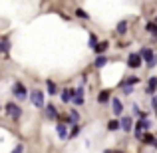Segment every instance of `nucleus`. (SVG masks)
Listing matches in <instances>:
<instances>
[{
  "instance_id": "nucleus-7",
  "label": "nucleus",
  "mask_w": 157,
  "mask_h": 153,
  "mask_svg": "<svg viewBox=\"0 0 157 153\" xmlns=\"http://www.w3.org/2000/svg\"><path fill=\"white\" fill-rule=\"evenodd\" d=\"M111 111H113L115 115H121L123 113V105H121V101H119L117 98H113V100H111Z\"/></svg>"
},
{
  "instance_id": "nucleus-12",
  "label": "nucleus",
  "mask_w": 157,
  "mask_h": 153,
  "mask_svg": "<svg viewBox=\"0 0 157 153\" xmlns=\"http://www.w3.org/2000/svg\"><path fill=\"white\" fill-rule=\"evenodd\" d=\"M111 100V96H109V92H107V90H101L100 94H98V101L100 103H107Z\"/></svg>"
},
{
  "instance_id": "nucleus-10",
  "label": "nucleus",
  "mask_w": 157,
  "mask_h": 153,
  "mask_svg": "<svg viewBox=\"0 0 157 153\" xmlns=\"http://www.w3.org/2000/svg\"><path fill=\"white\" fill-rule=\"evenodd\" d=\"M139 56H141V60H147V62H151L153 60V52L149 50V48H141V50H139Z\"/></svg>"
},
{
  "instance_id": "nucleus-15",
  "label": "nucleus",
  "mask_w": 157,
  "mask_h": 153,
  "mask_svg": "<svg viewBox=\"0 0 157 153\" xmlns=\"http://www.w3.org/2000/svg\"><path fill=\"white\" fill-rule=\"evenodd\" d=\"M121 90L125 96H129V94H133V84H127V82H121Z\"/></svg>"
},
{
  "instance_id": "nucleus-22",
  "label": "nucleus",
  "mask_w": 157,
  "mask_h": 153,
  "mask_svg": "<svg viewBox=\"0 0 157 153\" xmlns=\"http://www.w3.org/2000/svg\"><path fill=\"white\" fill-rule=\"evenodd\" d=\"M107 129H109V131H115V129H119V121H115V119L107 121Z\"/></svg>"
},
{
  "instance_id": "nucleus-20",
  "label": "nucleus",
  "mask_w": 157,
  "mask_h": 153,
  "mask_svg": "<svg viewBox=\"0 0 157 153\" xmlns=\"http://www.w3.org/2000/svg\"><path fill=\"white\" fill-rule=\"evenodd\" d=\"M76 16H78V18H84V20L90 18V14L86 10H82V8H76Z\"/></svg>"
},
{
  "instance_id": "nucleus-5",
  "label": "nucleus",
  "mask_w": 157,
  "mask_h": 153,
  "mask_svg": "<svg viewBox=\"0 0 157 153\" xmlns=\"http://www.w3.org/2000/svg\"><path fill=\"white\" fill-rule=\"evenodd\" d=\"M131 127H133V121H131V117H129V115H123L121 121H119V129H123V131H131Z\"/></svg>"
},
{
  "instance_id": "nucleus-21",
  "label": "nucleus",
  "mask_w": 157,
  "mask_h": 153,
  "mask_svg": "<svg viewBox=\"0 0 157 153\" xmlns=\"http://www.w3.org/2000/svg\"><path fill=\"white\" fill-rule=\"evenodd\" d=\"M125 32H127V22L123 20V22L117 24V34H125Z\"/></svg>"
},
{
  "instance_id": "nucleus-13",
  "label": "nucleus",
  "mask_w": 157,
  "mask_h": 153,
  "mask_svg": "<svg viewBox=\"0 0 157 153\" xmlns=\"http://www.w3.org/2000/svg\"><path fill=\"white\" fill-rule=\"evenodd\" d=\"M141 141L143 143H151L153 147H157V141H155V137L151 133H145V135H141Z\"/></svg>"
},
{
  "instance_id": "nucleus-11",
  "label": "nucleus",
  "mask_w": 157,
  "mask_h": 153,
  "mask_svg": "<svg viewBox=\"0 0 157 153\" xmlns=\"http://www.w3.org/2000/svg\"><path fill=\"white\" fill-rule=\"evenodd\" d=\"M155 90H157V78H151V80L147 82V90H145V92L149 94V96H153Z\"/></svg>"
},
{
  "instance_id": "nucleus-23",
  "label": "nucleus",
  "mask_w": 157,
  "mask_h": 153,
  "mask_svg": "<svg viewBox=\"0 0 157 153\" xmlns=\"http://www.w3.org/2000/svg\"><path fill=\"white\" fill-rule=\"evenodd\" d=\"M70 119H72L74 123H78V121H80V113H78L76 109H72V111H70Z\"/></svg>"
},
{
  "instance_id": "nucleus-3",
  "label": "nucleus",
  "mask_w": 157,
  "mask_h": 153,
  "mask_svg": "<svg viewBox=\"0 0 157 153\" xmlns=\"http://www.w3.org/2000/svg\"><path fill=\"white\" fill-rule=\"evenodd\" d=\"M30 101L34 103L36 107H44V92H40V90L30 92Z\"/></svg>"
},
{
  "instance_id": "nucleus-27",
  "label": "nucleus",
  "mask_w": 157,
  "mask_h": 153,
  "mask_svg": "<svg viewBox=\"0 0 157 153\" xmlns=\"http://www.w3.org/2000/svg\"><path fill=\"white\" fill-rule=\"evenodd\" d=\"M151 105H153L155 109H157V98H153V100H151Z\"/></svg>"
},
{
  "instance_id": "nucleus-19",
  "label": "nucleus",
  "mask_w": 157,
  "mask_h": 153,
  "mask_svg": "<svg viewBox=\"0 0 157 153\" xmlns=\"http://www.w3.org/2000/svg\"><path fill=\"white\" fill-rule=\"evenodd\" d=\"M72 94H74V90H64V92H62V101L68 103L70 100H72Z\"/></svg>"
},
{
  "instance_id": "nucleus-25",
  "label": "nucleus",
  "mask_w": 157,
  "mask_h": 153,
  "mask_svg": "<svg viewBox=\"0 0 157 153\" xmlns=\"http://www.w3.org/2000/svg\"><path fill=\"white\" fill-rule=\"evenodd\" d=\"M147 32H151V34H157V24L149 22V24H147Z\"/></svg>"
},
{
  "instance_id": "nucleus-1",
  "label": "nucleus",
  "mask_w": 157,
  "mask_h": 153,
  "mask_svg": "<svg viewBox=\"0 0 157 153\" xmlns=\"http://www.w3.org/2000/svg\"><path fill=\"white\" fill-rule=\"evenodd\" d=\"M139 119H141V121L135 123V137L141 139V133H143V131H147V129L151 127V121H149V119H145V117H139Z\"/></svg>"
},
{
  "instance_id": "nucleus-8",
  "label": "nucleus",
  "mask_w": 157,
  "mask_h": 153,
  "mask_svg": "<svg viewBox=\"0 0 157 153\" xmlns=\"http://www.w3.org/2000/svg\"><path fill=\"white\" fill-rule=\"evenodd\" d=\"M56 133L60 135V139H68V127H66V123H58L56 125Z\"/></svg>"
},
{
  "instance_id": "nucleus-16",
  "label": "nucleus",
  "mask_w": 157,
  "mask_h": 153,
  "mask_svg": "<svg viewBox=\"0 0 157 153\" xmlns=\"http://www.w3.org/2000/svg\"><path fill=\"white\" fill-rule=\"evenodd\" d=\"M105 64H107V58L104 56V54H100V56L96 58V68H104Z\"/></svg>"
},
{
  "instance_id": "nucleus-24",
  "label": "nucleus",
  "mask_w": 157,
  "mask_h": 153,
  "mask_svg": "<svg viewBox=\"0 0 157 153\" xmlns=\"http://www.w3.org/2000/svg\"><path fill=\"white\" fill-rule=\"evenodd\" d=\"M96 46H98V36L90 34V48H96Z\"/></svg>"
},
{
  "instance_id": "nucleus-17",
  "label": "nucleus",
  "mask_w": 157,
  "mask_h": 153,
  "mask_svg": "<svg viewBox=\"0 0 157 153\" xmlns=\"http://www.w3.org/2000/svg\"><path fill=\"white\" fill-rule=\"evenodd\" d=\"M0 52L2 54L10 52V42H8V40H0Z\"/></svg>"
},
{
  "instance_id": "nucleus-26",
  "label": "nucleus",
  "mask_w": 157,
  "mask_h": 153,
  "mask_svg": "<svg viewBox=\"0 0 157 153\" xmlns=\"http://www.w3.org/2000/svg\"><path fill=\"white\" fill-rule=\"evenodd\" d=\"M78 133H80V127H78L76 123H74V129H72V133H70V137H76Z\"/></svg>"
},
{
  "instance_id": "nucleus-18",
  "label": "nucleus",
  "mask_w": 157,
  "mask_h": 153,
  "mask_svg": "<svg viewBox=\"0 0 157 153\" xmlns=\"http://www.w3.org/2000/svg\"><path fill=\"white\" fill-rule=\"evenodd\" d=\"M46 86H48V94H50V96H56V94H58V90H56V84H54L52 80H48V82H46Z\"/></svg>"
},
{
  "instance_id": "nucleus-2",
  "label": "nucleus",
  "mask_w": 157,
  "mask_h": 153,
  "mask_svg": "<svg viewBox=\"0 0 157 153\" xmlns=\"http://www.w3.org/2000/svg\"><path fill=\"white\" fill-rule=\"evenodd\" d=\"M6 113L10 115L12 119H18L20 115H22V109H20L18 103H12V101H10V103H6Z\"/></svg>"
},
{
  "instance_id": "nucleus-14",
  "label": "nucleus",
  "mask_w": 157,
  "mask_h": 153,
  "mask_svg": "<svg viewBox=\"0 0 157 153\" xmlns=\"http://www.w3.org/2000/svg\"><path fill=\"white\" fill-rule=\"evenodd\" d=\"M107 46H109V44H107V40H104V42H98V46L94 48V50H96L98 54H104L107 50Z\"/></svg>"
},
{
  "instance_id": "nucleus-4",
  "label": "nucleus",
  "mask_w": 157,
  "mask_h": 153,
  "mask_svg": "<svg viewBox=\"0 0 157 153\" xmlns=\"http://www.w3.org/2000/svg\"><path fill=\"white\" fill-rule=\"evenodd\" d=\"M12 90H14V96L18 98V100H26V98H28V94H26V88H24V86L20 84V82H16V84H14V88H12Z\"/></svg>"
},
{
  "instance_id": "nucleus-9",
  "label": "nucleus",
  "mask_w": 157,
  "mask_h": 153,
  "mask_svg": "<svg viewBox=\"0 0 157 153\" xmlns=\"http://www.w3.org/2000/svg\"><path fill=\"white\" fill-rule=\"evenodd\" d=\"M44 111H46V115H48L50 119H56V117H58L56 105H52V103H48V105H44Z\"/></svg>"
},
{
  "instance_id": "nucleus-6",
  "label": "nucleus",
  "mask_w": 157,
  "mask_h": 153,
  "mask_svg": "<svg viewBox=\"0 0 157 153\" xmlns=\"http://www.w3.org/2000/svg\"><path fill=\"white\" fill-rule=\"evenodd\" d=\"M127 66H129V68H139V66H141V56H139V54H131V56L127 58Z\"/></svg>"
}]
</instances>
